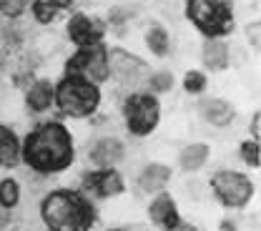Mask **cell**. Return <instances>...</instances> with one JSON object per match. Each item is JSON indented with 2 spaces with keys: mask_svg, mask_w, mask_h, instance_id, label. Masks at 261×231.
Segmentation results:
<instances>
[{
  "mask_svg": "<svg viewBox=\"0 0 261 231\" xmlns=\"http://www.w3.org/2000/svg\"><path fill=\"white\" fill-rule=\"evenodd\" d=\"M25 159L38 171H58L70 164L73 148H70V136L63 126L48 123L40 131H35L25 143Z\"/></svg>",
  "mask_w": 261,
  "mask_h": 231,
  "instance_id": "obj_1",
  "label": "cell"
},
{
  "mask_svg": "<svg viewBox=\"0 0 261 231\" xmlns=\"http://www.w3.org/2000/svg\"><path fill=\"white\" fill-rule=\"evenodd\" d=\"M43 214L50 229L56 231H81L91 221V206L81 196L68 191H58L45 198Z\"/></svg>",
  "mask_w": 261,
  "mask_h": 231,
  "instance_id": "obj_2",
  "label": "cell"
},
{
  "mask_svg": "<svg viewBox=\"0 0 261 231\" xmlns=\"http://www.w3.org/2000/svg\"><path fill=\"white\" fill-rule=\"evenodd\" d=\"M189 15L198 28L208 33H221L231 23V3L228 0H189Z\"/></svg>",
  "mask_w": 261,
  "mask_h": 231,
  "instance_id": "obj_3",
  "label": "cell"
},
{
  "mask_svg": "<svg viewBox=\"0 0 261 231\" xmlns=\"http://www.w3.org/2000/svg\"><path fill=\"white\" fill-rule=\"evenodd\" d=\"M58 100L70 116H86L96 108L98 91L93 86L83 83V81H65L58 91Z\"/></svg>",
  "mask_w": 261,
  "mask_h": 231,
  "instance_id": "obj_4",
  "label": "cell"
},
{
  "mask_svg": "<svg viewBox=\"0 0 261 231\" xmlns=\"http://www.w3.org/2000/svg\"><path fill=\"white\" fill-rule=\"evenodd\" d=\"M214 189H216V194L224 198L226 203H231V206L246 203V201L251 198V194H254L251 181H249L246 176L231 173V171H224V173H219V176L214 178Z\"/></svg>",
  "mask_w": 261,
  "mask_h": 231,
  "instance_id": "obj_5",
  "label": "cell"
},
{
  "mask_svg": "<svg viewBox=\"0 0 261 231\" xmlns=\"http://www.w3.org/2000/svg\"><path fill=\"white\" fill-rule=\"evenodd\" d=\"M128 129L133 133H148L159 121V106L151 96H136L128 100Z\"/></svg>",
  "mask_w": 261,
  "mask_h": 231,
  "instance_id": "obj_6",
  "label": "cell"
},
{
  "mask_svg": "<svg viewBox=\"0 0 261 231\" xmlns=\"http://www.w3.org/2000/svg\"><path fill=\"white\" fill-rule=\"evenodd\" d=\"M111 70L123 83H138L146 75V63L128 56V53H123V50H113L111 53Z\"/></svg>",
  "mask_w": 261,
  "mask_h": 231,
  "instance_id": "obj_7",
  "label": "cell"
},
{
  "mask_svg": "<svg viewBox=\"0 0 261 231\" xmlns=\"http://www.w3.org/2000/svg\"><path fill=\"white\" fill-rule=\"evenodd\" d=\"M70 38L75 43H83V45L96 43L98 38H100V25H98L96 20H88L86 15H75L73 23H70Z\"/></svg>",
  "mask_w": 261,
  "mask_h": 231,
  "instance_id": "obj_8",
  "label": "cell"
},
{
  "mask_svg": "<svg viewBox=\"0 0 261 231\" xmlns=\"http://www.w3.org/2000/svg\"><path fill=\"white\" fill-rule=\"evenodd\" d=\"M75 66L81 70H86L93 81H103L108 75V63H106V56L103 50H91V53H83L75 58Z\"/></svg>",
  "mask_w": 261,
  "mask_h": 231,
  "instance_id": "obj_9",
  "label": "cell"
},
{
  "mask_svg": "<svg viewBox=\"0 0 261 231\" xmlns=\"http://www.w3.org/2000/svg\"><path fill=\"white\" fill-rule=\"evenodd\" d=\"M86 184H88V189L98 191L100 196H111V194H118V191L123 189V184H121V176H118V173H113V171H106V173L88 176V178H86Z\"/></svg>",
  "mask_w": 261,
  "mask_h": 231,
  "instance_id": "obj_10",
  "label": "cell"
},
{
  "mask_svg": "<svg viewBox=\"0 0 261 231\" xmlns=\"http://www.w3.org/2000/svg\"><path fill=\"white\" fill-rule=\"evenodd\" d=\"M121 156H123V146H121L116 138H103V141H98L96 148L91 151V159H93L96 164H116Z\"/></svg>",
  "mask_w": 261,
  "mask_h": 231,
  "instance_id": "obj_11",
  "label": "cell"
},
{
  "mask_svg": "<svg viewBox=\"0 0 261 231\" xmlns=\"http://www.w3.org/2000/svg\"><path fill=\"white\" fill-rule=\"evenodd\" d=\"M151 219L156 224H161L163 229H173L178 224V216H176V209H173V201L168 196H161L153 206H151Z\"/></svg>",
  "mask_w": 261,
  "mask_h": 231,
  "instance_id": "obj_12",
  "label": "cell"
},
{
  "mask_svg": "<svg viewBox=\"0 0 261 231\" xmlns=\"http://www.w3.org/2000/svg\"><path fill=\"white\" fill-rule=\"evenodd\" d=\"M168 178H171V171L166 166H151L141 176V189L143 191H159L163 184H168Z\"/></svg>",
  "mask_w": 261,
  "mask_h": 231,
  "instance_id": "obj_13",
  "label": "cell"
},
{
  "mask_svg": "<svg viewBox=\"0 0 261 231\" xmlns=\"http://www.w3.org/2000/svg\"><path fill=\"white\" fill-rule=\"evenodd\" d=\"M18 161V141L8 129H0V164L15 166Z\"/></svg>",
  "mask_w": 261,
  "mask_h": 231,
  "instance_id": "obj_14",
  "label": "cell"
},
{
  "mask_svg": "<svg viewBox=\"0 0 261 231\" xmlns=\"http://www.w3.org/2000/svg\"><path fill=\"white\" fill-rule=\"evenodd\" d=\"M203 111H206V116L211 118V123H219V126H224L226 121H231V116H233L231 106L224 103V100H206Z\"/></svg>",
  "mask_w": 261,
  "mask_h": 231,
  "instance_id": "obj_15",
  "label": "cell"
},
{
  "mask_svg": "<svg viewBox=\"0 0 261 231\" xmlns=\"http://www.w3.org/2000/svg\"><path fill=\"white\" fill-rule=\"evenodd\" d=\"M203 58H206V66L208 68H224L228 61L226 45L224 43H206V50H203Z\"/></svg>",
  "mask_w": 261,
  "mask_h": 231,
  "instance_id": "obj_16",
  "label": "cell"
},
{
  "mask_svg": "<svg viewBox=\"0 0 261 231\" xmlns=\"http://www.w3.org/2000/svg\"><path fill=\"white\" fill-rule=\"evenodd\" d=\"M206 156H208V148L201 146V143H194V146L184 148V153H181V166H184V168H198V166L206 161Z\"/></svg>",
  "mask_w": 261,
  "mask_h": 231,
  "instance_id": "obj_17",
  "label": "cell"
},
{
  "mask_svg": "<svg viewBox=\"0 0 261 231\" xmlns=\"http://www.w3.org/2000/svg\"><path fill=\"white\" fill-rule=\"evenodd\" d=\"M50 96H53V91H50V83L48 81H40V83H35V88L31 91V106L35 111H43V108H48L50 106Z\"/></svg>",
  "mask_w": 261,
  "mask_h": 231,
  "instance_id": "obj_18",
  "label": "cell"
},
{
  "mask_svg": "<svg viewBox=\"0 0 261 231\" xmlns=\"http://www.w3.org/2000/svg\"><path fill=\"white\" fill-rule=\"evenodd\" d=\"M148 45H151V50L159 53V56H163V53L168 50V38H166V33H163L161 28H153V31L148 33Z\"/></svg>",
  "mask_w": 261,
  "mask_h": 231,
  "instance_id": "obj_19",
  "label": "cell"
},
{
  "mask_svg": "<svg viewBox=\"0 0 261 231\" xmlns=\"http://www.w3.org/2000/svg\"><path fill=\"white\" fill-rule=\"evenodd\" d=\"M0 198H3V206H13V203L18 201V184H15V181H3Z\"/></svg>",
  "mask_w": 261,
  "mask_h": 231,
  "instance_id": "obj_20",
  "label": "cell"
},
{
  "mask_svg": "<svg viewBox=\"0 0 261 231\" xmlns=\"http://www.w3.org/2000/svg\"><path fill=\"white\" fill-rule=\"evenodd\" d=\"M171 83H173V78H171L168 73H159V75L151 78V88H153V91H168Z\"/></svg>",
  "mask_w": 261,
  "mask_h": 231,
  "instance_id": "obj_21",
  "label": "cell"
},
{
  "mask_svg": "<svg viewBox=\"0 0 261 231\" xmlns=\"http://www.w3.org/2000/svg\"><path fill=\"white\" fill-rule=\"evenodd\" d=\"M0 10L5 15H18L23 10V0H0Z\"/></svg>",
  "mask_w": 261,
  "mask_h": 231,
  "instance_id": "obj_22",
  "label": "cell"
},
{
  "mask_svg": "<svg viewBox=\"0 0 261 231\" xmlns=\"http://www.w3.org/2000/svg\"><path fill=\"white\" fill-rule=\"evenodd\" d=\"M244 159L251 166H259V146L256 143H246L244 146Z\"/></svg>",
  "mask_w": 261,
  "mask_h": 231,
  "instance_id": "obj_23",
  "label": "cell"
},
{
  "mask_svg": "<svg viewBox=\"0 0 261 231\" xmlns=\"http://www.w3.org/2000/svg\"><path fill=\"white\" fill-rule=\"evenodd\" d=\"M186 88L198 93V91L203 88V75H201V73H189V75H186Z\"/></svg>",
  "mask_w": 261,
  "mask_h": 231,
  "instance_id": "obj_24",
  "label": "cell"
},
{
  "mask_svg": "<svg viewBox=\"0 0 261 231\" xmlns=\"http://www.w3.org/2000/svg\"><path fill=\"white\" fill-rule=\"evenodd\" d=\"M8 221V211H5V206H0V226Z\"/></svg>",
  "mask_w": 261,
  "mask_h": 231,
  "instance_id": "obj_25",
  "label": "cell"
}]
</instances>
